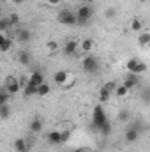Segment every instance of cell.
<instances>
[{"instance_id": "1", "label": "cell", "mask_w": 150, "mask_h": 152, "mask_svg": "<svg viewBox=\"0 0 150 152\" xmlns=\"http://www.w3.org/2000/svg\"><path fill=\"white\" fill-rule=\"evenodd\" d=\"M74 14H76V25L78 23L79 25H87L92 20V16H94V7L87 5V4H79V7H78V11Z\"/></svg>"}, {"instance_id": "2", "label": "cell", "mask_w": 150, "mask_h": 152, "mask_svg": "<svg viewBox=\"0 0 150 152\" xmlns=\"http://www.w3.org/2000/svg\"><path fill=\"white\" fill-rule=\"evenodd\" d=\"M81 67H83V71H85V73L94 75V73H97V71H99V58H97V57H94L92 53H88V55H85V57H83V60H81Z\"/></svg>"}, {"instance_id": "3", "label": "cell", "mask_w": 150, "mask_h": 152, "mask_svg": "<svg viewBox=\"0 0 150 152\" xmlns=\"http://www.w3.org/2000/svg\"><path fill=\"white\" fill-rule=\"evenodd\" d=\"M125 67H127L129 75L141 76V75H145V73H147V64H145V62H141V60H138V58H129V60H127V64H125Z\"/></svg>"}, {"instance_id": "4", "label": "cell", "mask_w": 150, "mask_h": 152, "mask_svg": "<svg viewBox=\"0 0 150 152\" xmlns=\"http://www.w3.org/2000/svg\"><path fill=\"white\" fill-rule=\"evenodd\" d=\"M104 122H108V115L104 112L103 104H97L92 112V126H94V129H99Z\"/></svg>"}, {"instance_id": "5", "label": "cell", "mask_w": 150, "mask_h": 152, "mask_svg": "<svg viewBox=\"0 0 150 152\" xmlns=\"http://www.w3.org/2000/svg\"><path fill=\"white\" fill-rule=\"evenodd\" d=\"M4 90H7L11 96H16L18 92H21V87H20V81L16 76H5L4 80Z\"/></svg>"}, {"instance_id": "6", "label": "cell", "mask_w": 150, "mask_h": 152, "mask_svg": "<svg viewBox=\"0 0 150 152\" xmlns=\"http://www.w3.org/2000/svg\"><path fill=\"white\" fill-rule=\"evenodd\" d=\"M58 23L67 25V27H74L76 25V14L71 9H62L58 12Z\"/></svg>"}, {"instance_id": "7", "label": "cell", "mask_w": 150, "mask_h": 152, "mask_svg": "<svg viewBox=\"0 0 150 152\" xmlns=\"http://www.w3.org/2000/svg\"><path fill=\"white\" fill-rule=\"evenodd\" d=\"M115 87H117V81H108V83H104L101 87V90H99V103H108L110 101Z\"/></svg>"}, {"instance_id": "8", "label": "cell", "mask_w": 150, "mask_h": 152, "mask_svg": "<svg viewBox=\"0 0 150 152\" xmlns=\"http://www.w3.org/2000/svg\"><path fill=\"white\" fill-rule=\"evenodd\" d=\"M64 53L67 55V57H74L79 53V42L74 41V39H69V41H66V44H64Z\"/></svg>"}, {"instance_id": "9", "label": "cell", "mask_w": 150, "mask_h": 152, "mask_svg": "<svg viewBox=\"0 0 150 152\" xmlns=\"http://www.w3.org/2000/svg\"><path fill=\"white\" fill-rule=\"evenodd\" d=\"M140 134H141V131L134 126V127H129V129L125 131L124 138H125V142H127V143H134V142H138V140H140Z\"/></svg>"}, {"instance_id": "10", "label": "cell", "mask_w": 150, "mask_h": 152, "mask_svg": "<svg viewBox=\"0 0 150 152\" xmlns=\"http://www.w3.org/2000/svg\"><path fill=\"white\" fill-rule=\"evenodd\" d=\"M122 85L131 92L133 88H136L138 85H140V76H136V75H129V76H125V80L122 81Z\"/></svg>"}, {"instance_id": "11", "label": "cell", "mask_w": 150, "mask_h": 152, "mask_svg": "<svg viewBox=\"0 0 150 152\" xmlns=\"http://www.w3.org/2000/svg\"><path fill=\"white\" fill-rule=\"evenodd\" d=\"M42 129H44V122H42V118H41V117L32 118V122H30V126H28V131H30L32 134H39V133H42Z\"/></svg>"}, {"instance_id": "12", "label": "cell", "mask_w": 150, "mask_h": 152, "mask_svg": "<svg viewBox=\"0 0 150 152\" xmlns=\"http://www.w3.org/2000/svg\"><path fill=\"white\" fill-rule=\"evenodd\" d=\"M12 147H14V152H30V143L25 138H16Z\"/></svg>"}, {"instance_id": "13", "label": "cell", "mask_w": 150, "mask_h": 152, "mask_svg": "<svg viewBox=\"0 0 150 152\" xmlns=\"http://www.w3.org/2000/svg\"><path fill=\"white\" fill-rule=\"evenodd\" d=\"M41 83H44V75H42V71H34L32 75H28V85L39 87Z\"/></svg>"}, {"instance_id": "14", "label": "cell", "mask_w": 150, "mask_h": 152, "mask_svg": "<svg viewBox=\"0 0 150 152\" xmlns=\"http://www.w3.org/2000/svg\"><path fill=\"white\" fill-rule=\"evenodd\" d=\"M94 46H95V42L92 41V39H83L81 42H79V51L81 53H92V50H94Z\"/></svg>"}, {"instance_id": "15", "label": "cell", "mask_w": 150, "mask_h": 152, "mask_svg": "<svg viewBox=\"0 0 150 152\" xmlns=\"http://www.w3.org/2000/svg\"><path fill=\"white\" fill-rule=\"evenodd\" d=\"M67 76H69V73L67 71H55V75H53V81L58 85V87H62L64 83H66V80H67Z\"/></svg>"}, {"instance_id": "16", "label": "cell", "mask_w": 150, "mask_h": 152, "mask_svg": "<svg viewBox=\"0 0 150 152\" xmlns=\"http://www.w3.org/2000/svg\"><path fill=\"white\" fill-rule=\"evenodd\" d=\"M50 94H51V87H50L46 81H44V83H41V85L37 87V92H36V96H37V97H46V96H50Z\"/></svg>"}, {"instance_id": "17", "label": "cell", "mask_w": 150, "mask_h": 152, "mask_svg": "<svg viewBox=\"0 0 150 152\" xmlns=\"http://www.w3.org/2000/svg\"><path fill=\"white\" fill-rule=\"evenodd\" d=\"M16 37H18V41H20L21 44H27V42L32 39V34H30V30L23 28V30H20V32H18V36H16Z\"/></svg>"}, {"instance_id": "18", "label": "cell", "mask_w": 150, "mask_h": 152, "mask_svg": "<svg viewBox=\"0 0 150 152\" xmlns=\"http://www.w3.org/2000/svg\"><path fill=\"white\" fill-rule=\"evenodd\" d=\"M141 28H143V21H141L140 18H133V20H131V30L136 32V34H140Z\"/></svg>"}, {"instance_id": "19", "label": "cell", "mask_w": 150, "mask_h": 152, "mask_svg": "<svg viewBox=\"0 0 150 152\" xmlns=\"http://www.w3.org/2000/svg\"><path fill=\"white\" fill-rule=\"evenodd\" d=\"M18 60H20L23 66H28V64L32 62V58H30V53H28L27 50H21V51H20V55H18Z\"/></svg>"}, {"instance_id": "20", "label": "cell", "mask_w": 150, "mask_h": 152, "mask_svg": "<svg viewBox=\"0 0 150 152\" xmlns=\"http://www.w3.org/2000/svg\"><path fill=\"white\" fill-rule=\"evenodd\" d=\"M113 94H115L117 97H120V99H122V97H125V96L129 94V90H127V88H125V87H124L122 83H117V87H115Z\"/></svg>"}, {"instance_id": "21", "label": "cell", "mask_w": 150, "mask_h": 152, "mask_svg": "<svg viewBox=\"0 0 150 152\" xmlns=\"http://www.w3.org/2000/svg\"><path fill=\"white\" fill-rule=\"evenodd\" d=\"M48 142L53 145H60V131H50L48 133Z\"/></svg>"}, {"instance_id": "22", "label": "cell", "mask_w": 150, "mask_h": 152, "mask_svg": "<svg viewBox=\"0 0 150 152\" xmlns=\"http://www.w3.org/2000/svg\"><path fill=\"white\" fill-rule=\"evenodd\" d=\"M11 117V104H0V120H5Z\"/></svg>"}, {"instance_id": "23", "label": "cell", "mask_w": 150, "mask_h": 152, "mask_svg": "<svg viewBox=\"0 0 150 152\" xmlns=\"http://www.w3.org/2000/svg\"><path fill=\"white\" fill-rule=\"evenodd\" d=\"M21 90H23V96H25V97H32V96H36L37 87H34V85H28V83H27Z\"/></svg>"}, {"instance_id": "24", "label": "cell", "mask_w": 150, "mask_h": 152, "mask_svg": "<svg viewBox=\"0 0 150 152\" xmlns=\"http://www.w3.org/2000/svg\"><path fill=\"white\" fill-rule=\"evenodd\" d=\"M11 28H12V27H11L9 20H7V18H0V34H9Z\"/></svg>"}, {"instance_id": "25", "label": "cell", "mask_w": 150, "mask_h": 152, "mask_svg": "<svg viewBox=\"0 0 150 152\" xmlns=\"http://www.w3.org/2000/svg\"><path fill=\"white\" fill-rule=\"evenodd\" d=\"M138 42H140V46H143V48H145V46H149V44H150V34H149V32H141V34H140V37H138Z\"/></svg>"}, {"instance_id": "26", "label": "cell", "mask_w": 150, "mask_h": 152, "mask_svg": "<svg viewBox=\"0 0 150 152\" xmlns=\"http://www.w3.org/2000/svg\"><path fill=\"white\" fill-rule=\"evenodd\" d=\"M7 20H9L11 27H16V25H20V21H21V18H20V14H18V12H11V14L7 16Z\"/></svg>"}, {"instance_id": "27", "label": "cell", "mask_w": 150, "mask_h": 152, "mask_svg": "<svg viewBox=\"0 0 150 152\" xmlns=\"http://www.w3.org/2000/svg\"><path fill=\"white\" fill-rule=\"evenodd\" d=\"M11 48H12V39H11V37H5V41L0 44V51H2V53H7Z\"/></svg>"}, {"instance_id": "28", "label": "cell", "mask_w": 150, "mask_h": 152, "mask_svg": "<svg viewBox=\"0 0 150 152\" xmlns=\"http://www.w3.org/2000/svg\"><path fill=\"white\" fill-rule=\"evenodd\" d=\"M97 131H101V134L108 136V134L111 133V124H110V120H108V122H104V124H103V126H101V127H99Z\"/></svg>"}, {"instance_id": "29", "label": "cell", "mask_w": 150, "mask_h": 152, "mask_svg": "<svg viewBox=\"0 0 150 152\" xmlns=\"http://www.w3.org/2000/svg\"><path fill=\"white\" fill-rule=\"evenodd\" d=\"M9 99H11V94H9L7 90L0 88V104H7V103H9Z\"/></svg>"}, {"instance_id": "30", "label": "cell", "mask_w": 150, "mask_h": 152, "mask_svg": "<svg viewBox=\"0 0 150 152\" xmlns=\"http://www.w3.org/2000/svg\"><path fill=\"white\" fill-rule=\"evenodd\" d=\"M74 81H76L74 75H71V73H69V76H67V80H66V83H64V85H62V87H64V88H66V90H67V88H71V87H73V85H74Z\"/></svg>"}, {"instance_id": "31", "label": "cell", "mask_w": 150, "mask_h": 152, "mask_svg": "<svg viewBox=\"0 0 150 152\" xmlns=\"http://www.w3.org/2000/svg\"><path fill=\"white\" fill-rule=\"evenodd\" d=\"M71 140V131H60V143H67Z\"/></svg>"}, {"instance_id": "32", "label": "cell", "mask_w": 150, "mask_h": 152, "mask_svg": "<svg viewBox=\"0 0 150 152\" xmlns=\"http://www.w3.org/2000/svg\"><path fill=\"white\" fill-rule=\"evenodd\" d=\"M46 48H48L51 53H55V51L58 50V42H57V41H48V42H46Z\"/></svg>"}, {"instance_id": "33", "label": "cell", "mask_w": 150, "mask_h": 152, "mask_svg": "<svg viewBox=\"0 0 150 152\" xmlns=\"http://www.w3.org/2000/svg\"><path fill=\"white\" fill-rule=\"evenodd\" d=\"M18 81H20V87H21V88H23V87H25V85H27V83H28V76H21V78H20V80H18Z\"/></svg>"}, {"instance_id": "34", "label": "cell", "mask_w": 150, "mask_h": 152, "mask_svg": "<svg viewBox=\"0 0 150 152\" xmlns=\"http://www.w3.org/2000/svg\"><path fill=\"white\" fill-rule=\"evenodd\" d=\"M118 117H120V120H124V122H125V120H127V117H129V113L124 110V112H120V113H118Z\"/></svg>"}, {"instance_id": "35", "label": "cell", "mask_w": 150, "mask_h": 152, "mask_svg": "<svg viewBox=\"0 0 150 152\" xmlns=\"http://www.w3.org/2000/svg\"><path fill=\"white\" fill-rule=\"evenodd\" d=\"M60 2H62V0H46L48 5H60Z\"/></svg>"}, {"instance_id": "36", "label": "cell", "mask_w": 150, "mask_h": 152, "mask_svg": "<svg viewBox=\"0 0 150 152\" xmlns=\"http://www.w3.org/2000/svg\"><path fill=\"white\" fill-rule=\"evenodd\" d=\"M113 14H115V11H113V9H110V11H106V16H113Z\"/></svg>"}, {"instance_id": "37", "label": "cell", "mask_w": 150, "mask_h": 152, "mask_svg": "<svg viewBox=\"0 0 150 152\" xmlns=\"http://www.w3.org/2000/svg\"><path fill=\"white\" fill-rule=\"evenodd\" d=\"M4 41H5V34H0V44H2Z\"/></svg>"}, {"instance_id": "38", "label": "cell", "mask_w": 150, "mask_h": 152, "mask_svg": "<svg viewBox=\"0 0 150 152\" xmlns=\"http://www.w3.org/2000/svg\"><path fill=\"white\" fill-rule=\"evenodd\" d=\"M73 152H88V151H87V149H74Z\"/></svg>"}, {"instance_id": "39", "label": "cell", "mask_w": 150, "mask_h": 152, "mask_svg": "<svg viewBox=\"0 0 150 152\" xmlns=\"http://www.w3.org/2000/svg\"><path fill=\"white\" fill-rule=\"evenodd\" d=\"M12 4H23V0H11Z\"/></svg>"}, {"instance_id": "40", "label": "cell", "mask_w": 150, "mask_h": 152, "mask_svg": "<svg viewBox=\"0 0 150 152\" xmlns=\"http://www.w3.org/2000/svg\"><path fill=\"white\" fill-rule=\"evenodd\" d=\"M0 14H2V9H0ZM0 18H2V16H0Z\"/></svg>"}, {"instance_id": "41", "label": "cell", "mask_w": 150, "mask_h": 152, "mask_svg": "<svg viewBox=\"0 0 150 152\" xmlns=\"http://www.w3.org/2000/svg\"><path fill=\"white\" fill-rule=\"evenodd\" d=\"M88 152H90V151H88Z\"/></svg>"}]
</instances>
